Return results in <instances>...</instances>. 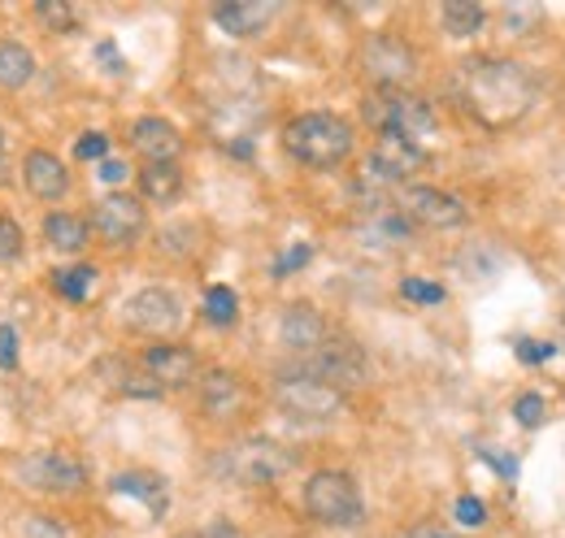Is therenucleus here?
Instances as JSON below:
<instances>
[{"mask_svg": "<svg viewBox=\"0 0 565 538\" xmlns=\"http://www.w3.org/2000/svg\"><path fill=\"white\" fill-rule=\"evenodd\" d=\"M183 322V304L166 287H143L127 300V326L140 335H170Z\"/></svg>", "mask_w": 565, "mask_h": 538, "instance_id": "9d476101", "label": "nucleus"}, {"mask_svg": "<svg viewBox=\"0 0 565 538\" xmlns=\"http://www.w3.org/2000/svg\"><path fill=\"white\" fill-rule=\"evenodd\" d=\"M100 179H105V183H122V179H127V161H109V157H105V161H100Z\"/></svg>", "mask_w": 565, "mask_h": 538, "instance_id": "ea45409f", "label": "nucleus"}, {"mask_svg": "<svg viewBox=\"0 0 565 538\" xmlns=\"http://www.w3.org/2000/svg\"><path fill=\"white\" fill-rule=\"evenodd\" d=\"M22 179H26V187H31V196H40V201H62L66 192H71V174H66V165L53 157V152H31L26 161H22Z\"/></svg>", "mask_w": 565, "mask_h": 538, "instance_id": "f3484780", "label": "nucleus"}, {"mask_svg": "<svg viewBox=\"0 0 565 538\" xmlns=\"http://www.w3.org/2000/svg\"><path fill=\"white\" fill-rule=\"evenodd\" d=\"M457 96H461V109L483 122L488 131L500 127H513L518 118H526L540 100V83L535 74L518 62H504V57H475L466 62L457 74Z\"/></svg>", "mask_w": 565, "mask_h": 538, "instance_id": "f257e3e1", "label": "nucleus"}, {"mask_svg": "<svg viewBox=\"0 0 565 538\" xmlns=\"http://www.w3.org/2000/svg\"><path fill=\"white\" fill-rule=\"evenodd\" d=\"M300 374H309V378H318V383H327L335 391L361 387L365 383V356H361V347L349 343V338H327L318 352L305 356V369Z\"/></svg>", "mask_w": 565, "mask_h": 538, "instance_id": "6e6552de", "label": "nucleus"}, {"mask_svg": "<svg viewBox=\"0 0 565 538\" xmlns=\"http://www.w3.org/2000/svg\"><path fill=\"white\" fill-rule=\"evenodd\" d=\"M426 165V152L414 139H401V134H379L370 161H365V179L370 183H401L409 174H418Z\"/></svg>", "mask_w": 565, "mask_h": 538, "instance_id": "9b49d317", "label": "nucleus"}, {"mask_svg": "<svg viewBox=\"0 0 565 538\" xmlns=\"http://www.w3.org/2000/svg\"><path fill=\"white\" fill-rule=\"evenodd\" d=\"M22 482L35 486V491H53V495H71L87 482L83 461L71 452H44V456H31L22 461Z\"/></svg>", "mask_w": 565, "mask_h": 538, "instance_id": "f8f14e48", "label": "nucleus"}, {"mask_svg": "<svg viewBox=\"0 0 565 538\" xmlns=\"http://www.w3.org/2000/svg\"><path fill=\"white\" fill-rule=\"evenodd\" d=\"M131 148L140 152L148 165H166V161H174L183 152V134L166 118H140L131 127Z\"/></svg>", "mask_w": 565, "mask_h": 538, "instance_id": "dca6fc26", "label": "nucleus"}, {"mask_svg": "<svg viewBox=\"0 0 565 538\" xmlns=\"http://www.w3.org/2000/svg\"><path fill=\"white\" fill-rule=\"evenodd\" d=\"M179 192H183V170H179L174 161H166V165H143L140 170V196L143 201L170 204Z\"/></svg>", "mask_w": 565, "mask_h": 538, "instance_id": "4be33fe9", "label": "nucleus"}, {"mask_svg": "<svg viewBox=\"0 0 565 538\" xmlns=\"http://www.w3.org/2000/svg\"><path fill=\"white\" fill-rule=\"evenodd\" d=\"M500 18H504V31H509V35H531V31L540 26L544 9H540V4H504Z\"/></svg>", "mask_w": 565, "mask_h": 538, "instance_id": "c85d7f7f", "label": "nucleus"}, {"mask_svg": "<svg viewBox=\"0 0 565 538\" xmlns=\"http://www.w3.org/2000/svg\"><path fill=\"white\" fill-rule=\"evenodd\" d=\"M174 538H201V535H174Z\"/></svg>", "mask_w": 565, "mask_h": 538, "instance_id": "a18cd8bd", "label": "nucleus"}, {"mask_svg": "<svg viewBox=\"0 0 565 538\" xmlns=\"http://www.w3.org/2000/svg\"><path fill=\"white\" fill-rule=\"evenodd\" d=\"M544 412H548V404H544V396H535V391L518 396V404H513V417H518V426H526V430H535V426L544 421Z\"/></svg>", "mask_w": 565, "mask_h": 538, "instance_id": "7c9ffc66", "label": "nucleus"}, {"mask_svg": "<svg viewBox=\"0 0 565 538\" xmlns=\"http://www.w3.org/2000/svg\"><path fill=\"white\" fill-rule=\"evenodd\" d=\"M96 374L118 391V396H127V400H161V387L143 374V369H136V365H127V361H100L96 365Z\"/></svg>", "mask_w": 565, "mask_h": 538, "instance_id": "6ab92c4d", "label": "nucleus"}, {"mask_svg": "<svg viewBox=\"0 0 565 538\" xmlns=\"http://www.w3.org/2000/svg\"><path fill=\"white\" fill-rule=\"evenodd\" d=\"M22 257V226L13 217H0V261H18Z\"/></svg>", "mask_w": 565, "mask_h": 538, "instance_id": "473e14b6", "label": "nucleus"}, {"mask_svg": "<svg viewBox=\"0 0 565 538\" xmlns=\"http://www.w3.org/2000/svg\"><path fill=\"white\" fill-rule=\"evenodd\" d=\"M87 230H96V239L109 244V248L136 244L143 230V204L136 196H127V192H114V196H105V201L92 208Z\"/></svg>", "mask_w": 565, "mask_h": 538, "instance_id": "1a4fd4ad", "label": "nucleus"}, {"mask_svg": "<svg viewBox=\"0 0 565 538\" xmlns=\"http://www.w3.org/2000/svg\"><path fill=\"white\" fill-rule=\"evenodd\" d=\"M18 361V331L13 326H0V365L9 369Z\"/></svg>", "mask_w": 565, "mask_h": 538, "instance_id": "58836bf2", "label": "nucleus"}, {"mask_svg": "<svg viewBox=\"0 0 565 538\" xmlns=\"http://www.w3.org/2000/svg\"><path fill=\"white\" fill-rule=\"evenodd\" d=\"M365 235H374V239H383V244H405L414 230H409V217H401V213H383L379 222H370Z\"/></svg>", "mask_w": 565, "mask_h": 538, "instance_id": "c756f323", "label": "nucleus"}, {"mask_svg": "<svg viewBox=\"0 0 565 538\" xmlns=\"http://www.w3.org/2000/svg\"><path fill=\"white\" fill-rule=\"evenodd\" d=\"M0 157H4V131H0Z\"/></svg>", "mask_w": 565, "mask_h": 538, "instance_id": "c03bdc74", "label": "nucleus"}, {"mask_svg": "<svg viewBox=\"0 0 565 538\" xmlns=\"http://www.w3.org/2000/svg\"><path fill=\"white\" fill-rule=\"evenodd\" d=\"M53 291L66 295V300H87L92 282H96V269L92 266H74V269H53Z\"/></svg>", "mask_w": 565, "mask_h": 538, "instance_id": "a878e982", "label": "nucleus"}, {"mask_svg": "<svg viewBox=\"0 0 565 538\" xmlns=\"http://www.w3.org/2000/svg\"><path fill=\"white\" fill-rule=\"evenodd\" d=\"M361 69L383 92H401V83H409L418 69V53L396 35H370L361 49Z\"/></svg>", "mask_w": 565, "mask_h": 538, "instance_id": "0eeeda50", "label": "nucleus"}, {"mask_svg": "<svg viewBox=\"0 0 565 538\" xmlns=\"http://www.w3.org/2000/svg\"><path fill=\"white\" fill-rule=\"evenodd\" d=\"M35 18H40L44 26L62 31V35L78 31V9H74V4H66V0H40V4H35Z\"/></svg>", "mask_w": 565, "mask_h": 538, "instance_id": "cd10ccee", "label": "nucleus"}, {"mask_svg": "<svg viewBox=\"0 0 565 538\" xmlns=\"http://www.w3.org/2000/svg\"><path fill=\"white\" fill-rule=\"evenodd\" d=\"M26 538H66V530L53 521V517H26Z\"/></svg>", "mask_w": 565, "mask_h": 538, "instance_id": "e433bc0d", "label": "nucleus"}, {"mask_svg": "<svg viewBox=\"0 0 565 538\" xmlns=\"http://www.w3.org/2000/svg\"><path fill=\"white\" fill-rule=\"evenodd\" d=\"M114 491H118V495H136V499H143L157 517H161L166 504H170V491H166V482H161L157 473H118V477H114Z\"/></svg>", "mask_w": 565, "mask_h": 538, "instance_id": "5701e85b", "label": "nucleus"}, {"mask_svg": "<svg viewBox=\"0 0 565 538\" xmlns=\"http://www.w3.org/2000/svg\"><path fill=\"white\" fill-rule=\"evenodd\" d=\"M201 361L192 347H174V343H157L143 352V374L166 391V387H188L196 378Z\"/></svg>", "mask_w": 565, "mask_h": 538, "instance_id": "4468645a", "label": "nucleus"}, {"mask_svg": "<svg viewBox=\"0 0 565 538\" xmlns=\"http://www.w3.org/2000/svg\"><path fill=\"white\" fill-rule=\"evenodd\" d=\"M105 152H109V134H100V131H87L74 143V157H78V161H105Z\"/></svg>", "mask_w": 565, "mask_h": 538, "instance_id": "72a5a7b5", "label": "nucleus"}, {"mask_svg": "<svg viewBox=\"0 0 565 538\" xmlns=\"http://www.w3.org/2000/svg\"><path fill=\"white\" fill-rule=\"evenodd\" d=\"M44 239L57 252H83L87 248V222L74 217V213H49L44 217Z\"/></svg>", "mask_w": 565, "mask_h": 538, "instance_id": "b1692460", "label": "nucleus"}, {"mask_svg": "<svg viewBox=\"0 0 565 538\" xmlns=\"http://www.w3.org/2000/svg\"><path fill=\"white\" fill-rule=\"evenodd\" d=\"M518 356H522L526 365H540V361L557 356V347H553V343H535V338H522V343H518Z\"/></svg>", "mask_w": 565, "mask_h": 538, "instance_id": "c9c22d12", "label": "nucleus"}, {"mask_svg": "<svg viewBox=\"0 0 565 538\" xmlns=\"http://www.w3.org/2000/svg\"><path fill=\"white\" fill-rule=\"evenodd\" d=\"M279 338H282V347L309 356V352H318V347L331 338V331H327V318H322L313 304H287L279 318Z\"/></svg>", "mask_w": 565, "mask_h": 538, "instance_id": "2eb2a0df", "label": "nucleus"}, {"mask_svg": "<svg viewBox=\"0 0 565 538\" xmlns=\"http://www.w3.org/2000/svg\"><path fill=\"white\" fill-rule=\"evenodd\" d=\"M401 213L409 222H423L430 230H452V226H466V204L439 187H409L401 196Z\"/></svg>", "mask_w": 565, "mask_h": 538, "instance_id": "ddd939ff", "label": "nucleus"}, {"mask_svg": "<svg viewBox=\"0 0 565 538\" xmlns=\"http://www.w3.org/2000/svg\"><path fill=\"white\" fill-rule=\"evenodd\" d=\"M305 513L318 526H356L365 517V504L349 473L322 470L305 482Z\"/></svg>", "mask_w": 565, "mask_h": 538, "instance_id": "7ed1b4c3", "label": "nucleus"}, {"mask_svg": "<svg viewBox=\"0 0 565 538\" xmlns=\"http://www.w3.org/2000/svg\"><path fill=\"white\" fill-rule=\"evenodd\" d=\"M309 257H313V248H309V244H300V248H291V252L282 257L279 266H275V278H282V273H291V269H300V266H305V261H309Z\"/></svg>", "mask_w": 565, "mask_h": 538, "instance_id": "4c0bfd02", "label": "nucleus"}, {"mask_svg": "<svg viewBox=\"0 0 565 538\" xmlns=\"http://www.w3.org/2000/svg\"><path fill=\"white\" fill-rule=\"evenodd\" d=\"M201 538H239V535H235L226 521H213L210 530H201Z\"/></svg>", "mask_w": 565, "mask_h": 538, "instance_id": "37998d69", "label": "nucleus"}, {"mask_svg": "<svg viewBox=\"0 0 565 538\" xmlns=\"http://www.w3.org/2000/svg\"><path fill=\"white\" fill-rule=\"evenodd\" d=\"M239 404H244V387H239L235 374L210 369V374L201 378V408H205L210 417H231V412H239Z\"/></svg>", "mask_w": 565, "mask_h": 538, "instance_id": "aec40b11", "label": "nucleus"}, {"mask_svg": "<svg viewBox=\"0 0 565 538\" xmlns=\"http://www.w3.org/2000/svg\"><path fill=\"white\" fill-rule=\"evenodd\" d=\"M275 404L296 421H331V417H340L349 408V396L296 369V374H282L275 383Z\"/></svg>", "mask_w": 565, "mask_h": 538, "instance_id": "423d86ee", "label": "nucleus"}, {"mask_svg": "<svg viewBox=\"0 0 565 538\" xmlns=\"http://www.w3.org/2000/svg\"><path fill=\"white\" fill-rule=\"evenodd\" d=\"M365 122L383 134H401L418 143L423 134L435 131V109L414 92H379L365 100Z\"/></svg>", "mask_w": 565, "mask_h": 538, "instance_id": "39448f33", "label": "nucleus"}, {"mask_svg": "<svg viewBox=\"0 0 565 538\" xmlns=\"http://www.w3.org/2000/svg\"><path fill=\"white\" fill-rule=\"evenodd\" d=\"M235 313H239V295L231 287H210L205 291V318H210L213 326H231Z\"/></svg>", "mask_w": 565, "mask_h": 538, "instance_id": "bb28decb", "label": "nucleus"}, {"mask_svg": "<svg viewBox=\"0 0 565 538\" xmlns=\"http://www.w3.org/2000/svg\"><path fill=\"white\" fill-rule=\"evenodd\" d=\"M405 538H457V535H448L444 526H430V521H426V526H414V530H405Z\"/></svg>", "mask_w": 565, "mask_h": 538, "instance_id": "79ce46f5", "label": "nucleus"}, {"mask_svg": "<svg viewBox=\"0 0 565 538\" xmlns=\"http://www.w3.org/2000/svg\"><path fill=\"white\" fill-rule=\"evenodd\" d=\"M282 148L309 170H335L353 152V127L340 114H300L282 127Z\"/></svg>", "mask_w": 565, "mask_h": 538, "instance_id": "f03ea898", "label": "nucleus"}, {"mask_svg": "<svg viewBox=\"0 0 565 538\" xmlns=\"http://www.w3.org/2000/svg\"><path fill=\"white\" fill-rule=\"evenodd\" d=\"M279 13V4H253V0H235V4H217L213 9V22L235 35V40H253L270 26V18Z\"/></svg>", "mask_w": 565, "mask_h": 538, "instance_id": "a211bd4d", "label": "nucleus"}, {"mask_svg": "<svg viewBox=\"0 0 565 538\" xmlns=\"http://www.w3.org/2000/svg\"><path fill=\"white\" fill-rule=\"evenodd\" d=\"M401 295L414 300V304H439L444 300V287L439 282H423V278H405L401 282Z\"/></svg>", "mask_w": 565, "mask_h": 538, "instance_id": "2f4dec72", "label": "nucleus"}, {"mask_svg": "<svg viewBox=\"0 0 565 538\" xmlns=\"http://www.w3.org/2000/svg\"><path fill=\"white\" fill-rule=\"evenodd\" d=\"M31 78H35V53L26 44H18V40H4L0 44V87L4 92H18Z\"/></svg>", "mask_w": 565, "mask_h": 538, "instance_id": "412c9836", "label": "nucleus"}, {"mask_svg": "<svg viewBox=\"0 0 565 538\" xmlns=\"http://www.w3.org/2000/svg\"><path fill=\"white\" fill-rule=\"evenodd\" d=\"M444 31L448 35H457V40H470V35H479L483 31V22H488V9L483 4H470V0H452V4H444Z\"/></svg>", "mask_w": 565, "mask_h": 538, "instance_id": "393cba45", "label": "nucleus"}, {"mask_svg": "<svg viewBox=\"0 0 565 538\" xmlns=\"http://www.w3.org/2000/svg\"><path fill=\"white\" fill-rule=\"evenodd\" d=\"M479 456H483V461H492L504 477H513V473H518V461H509V456H495V452H488V448H479Z\"/></svg>", "mask_w": 565, "mask_h": 538, "instance_id": "a19ab883", "label": "nucleus"}, {"mask_svg": "<svg viewBox=\"0 0 565 538\" xmlns=\"http://www.w3.org/2000/svg\"><path fill=\"white\" fill-rule=\"evenodd\" d=\"M291 465H296V456L282 443H270V439H244V443H235V448H226L217 456V470L226 473L231 482H244V486L279 482Z\"/></svg>", "mask_w": 565, "mask_h": 538, "instance_id": "20e7f679", "label": "nucleus"}, {"mask_svg": "<svg viewBox=\"0 0 565 538\" xmlns=\"http://www.w3.org/2000/svg\"><path fill=\"white\" fill-rule=\"evenodd\" d=\"M457 521H461V526H483V521H488V504H483L479 495H461V499H457Z\"/></svg>", "mask_w": 565, "mask_h": 538, "instance_id": "f704fd0d", "label": "nucleus"}]
</instances>
